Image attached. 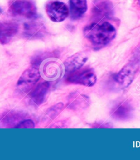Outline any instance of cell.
<instances>
[{"label": "cell", "mask_w": 140, "mask_h": 160, "mask_svg": "<svg viewBox=\"0 0 140 160\" xmlns=\"http://www.w3.org/2000/svg\"><path fill=\"white\" fill-rule=\"evenodd\" d=\"M85 39L95 50L106 47L116 38V29L108 22H94L83 30Z\"/></svg>", "instance_id": "cell-1"}, {"label": "cell", "mask_w": 140, "mask_h": 160, "mask_svg": "<svg viewBox=\"0 0 140 160\" xmlns=\"http://www.w3.org/2000/svg\"><path fill=\"white\" fill-rule=\"evenodd\" d=\"M9 11L13 16L36 19L38 14L35 3L31 0H13L10 3Z\"/></svg>", "instance_id": "cell-2"}, {"label": "cell", "mask_w": 140, "mask_h": 160, "mask_svg": "<svg viewBox=\"0 0 140 160\" xmlns=\"http://www.w3.org/2000/svg\"><path fill=\"white\" fill-rule=\"evenodd\" d=\"M139 62V60L133 59L115 75V81L120 87L127 88L133 82L138 70Z\"/></svg>", "instance_id": "cell-3"}, {"label": "cell", "mask_w": 140, "mask_h": 160, "mask_svg": "<svg viewBox=\"0 0 140 160\" xmlns=\"http://www.w3.org/2000/svg\"><path fill=\"white\" fill-rule=\"evenodd\" d=\"M46 11L49 19L54 22L64 21L69 16V8L65 3L57 0H51L46 5Z\"/></svg>", "instance_id": "cell-4"}, {"label": "cell", "mask_w": 140, "mask_h": 160, "mask_svg": "<svg viewBox=\"0 0 140 160\" xmlns=\"http://www.w3.org/2000/svg\"><path fill=\"white\" fill-rule=\"evenodd\" d=\"M66 80L67 82L73 84L92 87L96 82L97 77L94 71L91 69H80L69 73Z\"/></svg>", "instance_id": "cell-5"}, {"label": "cell", "mask_w": 140, "mask_h": 160, "mask_svg": "<svg viewBox=\"0 0 140 160\" xmlns=\"http://www.w3.org/2000/svg\"><path fill=\"white\" fill-rule=\"evenodd\" d=\"M90 104V98L77 91L72 92L68 97L67 107L72 110H82L86 109Z\"/></svg>", "instance_id": "cell-6"}, {"label": "cell", "mask_w": 140, "mask_h": 160, "mask_svg": "<svg viewBox=\"0 0 140 160\" xmlns=\"http://www.w3.org/2000/svg\"><path fill=\"white\" fill-rule=\"evenodd\" d=\"M88 59V55L85 52H80L70 56L64 62L65 71L70 73L81 69Z\"/></svg>", "instance_id": "cell-7"}, {"label": "cell", "mask_w": 140, "mask_h": 160, "mask_svg": "<svg viewBox=\"0 0 140 160\" xmlns=\"http://www.w3.org/2000/svg\"><path fill=\"white\" fill-rule=\"evenodd\" d=\"M40 78V72L36 67H33L23 72L18 81V86L22 89L29 88L35 85Z\"/></svg>", "instance_id": "cell-8"}, {"label": "cell", "mask_w": 140, "mask_h": 160, "mask_svg": "<svg viewBox=\"0 0 140 160\" xmlns=\"http://www.w3.org/2000/svg\"><path fill=\"white\" fill-rule=\"evenodd\" d=\"M133 114V109L131 105L126 102L118 103L114 107L111 112V116L115 119L119 120H129Z\"/></svg>", "instance_id": "cell-9"}, {"label": "cell", "mask_w": 140, "mask_h": 160, "mask_svg": "<svg viewBox=\"0 0 140 160\" xmlns=\"http://www.w3.org/2000/svg\"><path fill=\"white\" fill-rule=\"evenodd\" d=\"M18 30V25L15 22H0V43L9 42Z\"/></svg>", "instance_id": "cell-10"}, {"label": "cell", "mask_w": 140, "mask_h": 160, "mask_svg": "<svg viewBox=\"0 0 140 160\" xmlns=\"http://www.w3.org/2000/svg\"><path fill=\"white\" fill-rule=\"evenodd\" d=\"M71 18L77 20L84 16L88 9L87 0H69Z\"/></svg>", "instance_id": "cell-11"}, {"label": "cell", "mask_w": 140, "mask_h": 160, "mask_svg": "<svg viewBox=\"0 0 140 160\" xmlns=\"http://www.w3.org/2000/svg\"><path fill=\"white\" fill-rule=\"evenodd\" d=\"M49 88L48 82H43L35 88L29 95L31 103L35 105H40L44 101Z\"/></svg>", "instance_id": "cell-12"}, {"label": "cell", "mask_w": 140, "mask_h": 160, "mask_svg": "<svg viewBox=\"0 0 140 160\" xmlns=\"http://www.w3.org/2000/svg\"><path fill=\"white\" fill-rule=\"evenodd\" d=\"M93 17L95 19L101 20L102 19L109 18L112 14V5L107 1L101 2L99 4L96 5L95 7H94Z\"/></svg>", "instance_id": "cell-13"}, {"label": "cell", "mask_w": 140, "mask_h": 160, "mask_svg": "<svg viewBox=\"0 0 140 160\" xmlns=\"http://www.w3.org/2000/svg\"><path fill=\"white\" fill-rule=\"evenodd\" d=\"M25 35L30 38H37L42 35L43 25L37 22H27L24 25Z\"/></svg>", "instance_id": "cell-14"}, {"label": "cell", "mask_w": 140, "mask_h": 160, "mask_svg": "<svg viewBox=\"0 0 140 160\" xmlns=\"http://www.w3.org/2000/svg\"><path fill=\"white\" fill-rule=\"evenodd\" d=\"M64 105L62 102H59L57 104L54 105L50 108L47 112V114L49 118L53 120L54 118L58 116L60 112L63 110Z\"/></svg>", "instance_id": "cell-15"}, {"label": "cell", "mask_w": 140, "mask_h": 160, "mask_svg": "<svg viewBox=\"0 0 140 160\" xmlns=\"http://www.w3.org/2000/svg\"><path fill=\"white\" fill-rule=\"evenodd\" d=\"M34 127V123L31 120H26L20 123L17 126V128H32Z\"/></svg>", "instance_id": "cell-16"}, {"label": "cell", "mask_w": 140, "mask_h": 160, "mask_svg": "<svg viewBox=\"0 0 140 160\" xmlns=\"http://www.w3.org/2000/svg\"><path fill=\"white\" fill-rule=\"evenodd\" d=\"M133 59H135L139 61L140 60V45L135 50Z\"/></svg>", "instance_id": "cell-17"}, {"label": "cell", "mask_w": 140, "mask_h": 160, "mask_svg": "<svg viewBox=\"0 0 140 160\" xmlns=\"http://www.w3.org/2000/svg\"><path fill=\"white\" fill-rule=\"evenodd\" d=\"M138 3L139 4V5H140V0H138Z\"/></svg>", "instance_id": "cell-18"}]
</instances>
